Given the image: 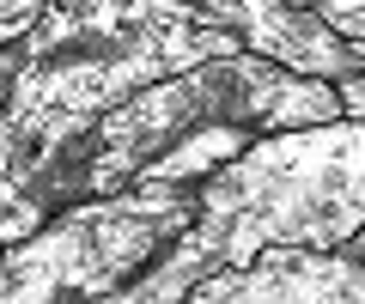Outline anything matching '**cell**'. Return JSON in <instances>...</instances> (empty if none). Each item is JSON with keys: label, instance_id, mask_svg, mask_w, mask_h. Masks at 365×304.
Returning <instances> with one entry per match:
<instances>
[{"label": "cell", "instance_id": "9", "mask_svg": "<svg viewBox=\"0 0 365 304\" xmlns=\"http://www.w3.org/2000/svg\"><path fill=\"white\" fill-rule=\"evenodd\" d=\"M335 92H341V116H359V122H365V67L341 73V80H335Z\"/></svg>", "mask_w": 365, "mask_h": 304}, {"label": "cell", "instance_id": "5", "mask_svg": "<svg viewBox=\"0 0 365 304\" xmlns=\"http://www.w3.org/2000/svg\"><path fill=\"white\" fill-rule=\"evenodd\" d=\"M189 304H365V262L347 250L262 243L244 268L201 274Z\"/></svg>", "mask_w": 365, "mask_h": 304}, {"label": "cell", "instance_id": "7", "mask_svg": "<svg viewBox=\"0 0 365 304\" xmlns=\"http://www.w3.org/2000/svg\"><path fill=\"white\" fill-rule=\"evenodd\" d=\"M311 13L347 43H365V0H311Z\"/></svg>", "mask_w": 365, "mask_h": 304}, {"label": "cell", "instance_id": "4", "mask_svg": "<svg viewBox=\"0 0 365 304\" xmlns=\"http://www.w3.org/2000/svg\"><path fill=\"white\" fill-rule=\"evenodd\" d=\"M207 98V116L237 122L250 134H280V128H304V122H335L341 116V92L323 73H299L287 61H268L256 49H232L213 61L189 67Z\"/></svg>", "mask_w": 365, "mask_h": 304}, {"label": "cell", "instance_id": "1", "mask_svg": "<svg viewBox=\"0 0 365 304\" xmlns=\"http://www.w3.org/2000/svg\"><path fill=\"white\" fill-rule=\"evenodd\" d=\"M365 225V122H304L250 134L220 171L195 183V219L182 238L207 268H244L262 243L341 250Z\"/></svg>", "mask_w": 365, "mask_h": 304}, {"label": "cell", "instance_id": "11", "mask_svg": "<svg viewBox=\"0 0 365 304\" xmlns=\"http://www.w3.org/2000/svg\"><path fill=\"white\" fill-rule=\"evenodd\" d=\"M353 55H359V67H365V43H353Z\"/></svg>", "mask_w": 365, "mask_h": 304}, {"label": "cell", "instance_id": "3", "mask_svg": "<svg viewBox=\"0 0 365 304\" xmlns=\"http://www.w3.org/2000/svg\"><path fill=\"white\" fill-rule=\"evenodd\" d=\"M195 183H128L73 201L0 250V304H98L116 298L158 250L189 231Z\"/></svg>", "mask_w": 365, "mask_h": 304}, {"label": "cell", "instance_id": "2", "mask_svg": "<svg viewBox=\"0 0 365 304\" xmlns=\"http://www.w3.org/2000/svg\"><path fill=\"white\" fill-rule=\"evenodd\" d=\"M25 67L6 104L110 110L195 61L244 49L195 0H49L25 31Z\"/></svg>", "mask_w": 365, "mask_h": 304}, {"label": "cell", "instance_id": "6", "mask_svg": "<svg viewBox=\"0 0 365 304\" xmlns=\"http://www.w3.org/2000/svg\"><path fill=\"white\" fill-rule=\"evenodd\" d=\"M213 25L237 31L244 49L268 55V61H287L299 73H323V80H341L359 67L353 43L341 31H329L311 6H292V0H195Z\"/></svg>", "mask_w": 365, "mask_h": 304}, {"label": "cell", "instance_id": "8", "mask_svg": "<svg viewBox=\"0 0 365 304\" xmlns=\"http://www.w3.org/2000/svg\"><path fill=\"white\" fill-rule=\"evenodd\" d=\"M49 6V0H0V49L6 43H19L31 25H37V13Z\"/></svg>", "mask_w": 365, "mask_h": 304}, {"label": "cell", "instance_id": "10", "mask_svg": "<svg viewBox=\"0 0 365 304\" xmlns=\"http://www.w3.org/2000/svg\"><path fill=\"white\" fill-rule=\"evenodd\" d=\"M341 250H347V256H359V262H365V225H359V231H353L347 243H341Z\"/></svg>", "mask_w": 365, "mask_h": 304}]
</instances>
